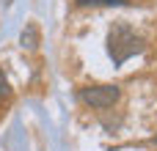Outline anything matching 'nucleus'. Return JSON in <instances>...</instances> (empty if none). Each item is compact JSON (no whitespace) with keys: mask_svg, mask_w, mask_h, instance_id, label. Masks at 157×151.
Here are the masks:
<instances>
[{"mask_svg":"<svg viewBox=\"0 0 157 151\" xmlns=\"http://www.w3.org/2000/svg\"><path fill=\"white\" fill-rule=\"evenodd\" d=\"M8 96V83H6V77H3V72H0V102Z\"/></svg>","mask_w":157,"mask_h":151,"instance_id":"nucleus-5","label":"nucleus"},{"mask_svg":"<svg viewBox=\"0 0 157 151\" xmlns=\"http://www.w3.org/2000/svg\"><path fill=\"white\" fill-rule=\"evenodd\" d=\"M77 6H124V0H77Z\"/></svg>","mask_w":157,"mask_h":151,"instance_id":"nucleus-4","label":"nucleus"},{"mask_svg":"<svg viewBox=\"0 0 157 151\" xmlns=\"http://www.w3.org/2000/svg\"><path fill=\"white\" fill-rule=\"evenodd\" d=\"M80 99L88 107H94V110H108V107L116 105L119 88L116 85H91V88H83L80 91Z\"/></svg>","mask_w":157,"mask_h":151,"instance_id":"nucleus-2","label":"nucleus"},{"mask_svg":"<svg viewBox=\"0 0 157 151\" xmlns=\"http://www.w3.org/2000/svg\"><path fill=\"white\" fill-rule=\"evenodd\" d=\"M19 44H22L25 50H36V47H39V25H36V22H28V25H25V30H22V36H19Z\"/></svg>","mask_w":157,"mask_h":151,"instance_id":"nucleus-3","label":"nucleus"},{"mask_svg":"<svg viewBox=\"0 0 157 151\" xmlns=\"http://www.w3.org/2000/svg\"><path fill=\"white\" fill-rule=\"evenodd\" d=\"M124 3H130V0H124Z\"/></svg>","mask_w":157,"mask_h":151,"instance_id":"nucleus-6","label":"nucleus"},{"mask_svg":"<svg viewBox=\"0 0 157 151\" xmlns=\"http://www.w3.org/2000/svg\"><path fill=\"white\" fill-rule=\"evenodd\" d=\"M141 50H144V41H141L127 25H119V28L110 30V55H113L116 63H124L130 55H135V52H141Z\"/></svg>","mask_w":157,"mask_h":151,"instance_id":"nucleus-1","label":"nucleus"}]
</instances>
